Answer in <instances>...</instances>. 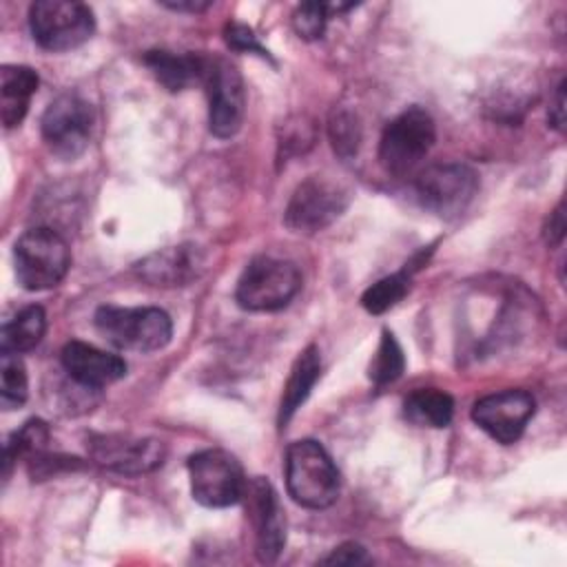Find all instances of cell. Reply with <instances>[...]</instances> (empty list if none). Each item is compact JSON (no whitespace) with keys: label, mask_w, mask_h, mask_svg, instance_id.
Segmentation results:
<instances>
[{"label":"cell","mask_w":567,"mask_h":567,"mask_svg":"<svg viewBox=\"0 0 567 567\" xmlns=\"http://www.w3.org/2000/svg\"><path fill=\"white\" fill-rule=\"evenodd\" d=\"M91 458L111 472L140 476L164 463L166 450L157 439H137L131 434H93L89 439Z\"/></svg>","instance_id":"7c38bea8"},{"label":"cell","mask_w":567,"mask_h":567,"mask_svg":"<svg viewBox=\"0 0 567 567\" xmlns=\"http://www.w3.org/2000/svg\"><path fill=\"white\" fill-rule=\"evenodd\" d=\"M328 18H330V4L303 2L292 13V29L303 40H319L326 31Z\"/></svg>","instance_id":"4316f807"},{"label":"cell","mask_w":567,"mask_h":567,"mask_svg":"<svg viewBox=\"0 0 567 567\" xmlns=\"http://www.w3.org/2000/svg\"><path fill=\"white\" fill-rule=\"evenodd\" d=\"M193 498L204 507H230L244 498L246 476L239 461L224 450H202L188 458Z\"/></svg>","instance_id":"9c48e42d"},{"label":"cell","mask_w":567,"mask_h":567,"mask_svg":"<svg viewBox=\"0 0 567 567\" xmlns=\"http://www.w3.org/2000/svg\"><path fill=\"white\" fill-rule=\"evenodd\" d=\"M33 40L47 51H71L84 44L93 31V11L73 0H38L29 9Z\"/></svg>","instance_id":"52a82bcc"},{"label":"cell","mask_w":567,"mask_h":567,"mask_svg":"<svg viewBox=\"0 0 567 567\" xmlns=\"http://www.w3.org/2000/svg\"><path fill=\"white\" fill-rule=\"evenodd\" d=\"M35 89L38 73L31 66L4 64L0 69V117L7 128L18 126L24 120Z\"/></svg>","instance_id":"ac0fdd59"},{"label":"cell","mask_w":567,"mask_h":567,"mask_svg":"<svg viewBox=\"0 0 567 567\" xmlns=\"http://www.w3.org/2000/svg\"><path fill=\"white\" fill-rule=\"evenodd\" d=\"M13 264L18 284L24 290H49L58 286L71 266V252L64 237L49 228L38 226L20 235L13 246Z\"/></svg>","instance_id":"7a4b0ae2"},{"label":"cell","mask_w":567,"mask_h":567,"mask_svg":"<svg viewBox=\"0 0 567 567\" xmlns=\"http://www.w3.org/2000/svg\"><path fill=\"white\" fill-rule=\"evenodd\" d=\"M40 128L49 151L55 157L71 162L80 157L89 146L93 128V109L80 95L64 93L47 106Z\"/></svg>","instance_id":"8fae6325"},{"label":"cell","mask_w":567,"mask_h":567,"mask_svg":"<svg viewBox=\"0 0 567 567\" xmlns=\"http://www.w3.org/2000/svg\"><path fill=\"white\" fill-rule=\"evenodd\" d=\"M545 241L547 246H558L565 237V213H563V202L549 213L547 217V224H545Z\"/></svg>","instance_id":"f546056e"},{"label":"cell","mask_w":567,"mask_h":567,"mask_svg":"<svg viewBox=\"0 0 567 567\" xmlns=\"http://www.w3.org/2000/svg\"><path fill=\"white\" fill-rule=\"evenodd\" d=\"M60 359L64 372L86 390H102L126 374L124 359L84 341H69Z\"/></svg>","instance_id":"2e32d148"},{"label":"cell","mask_w":567,"mask_h":567,"mask_svg":"<svg viewBox=\"0 0 567 567\" xmlns=\"http://www.w3.org/2000/svg\"><path fill=\"white\" fill-rule=\"evenodd\" d=\"M93 321L109 343L131 352L162 350L173 337L171 317L159 308L100 306Z\"/></svg>","instance_id":"3957f363"},{"label":"cell","mask_w":567,"mask_h":567,"mask_svg":"<svg viewBox=\"0 0 567 567\" xmlns=\"http://www.w3.org/2000/svg\"><path fill=\"white\" fill-rule=\"evenodd\" d=\"M244 496H248V514L255 527V545L257 558L261 563H275L286 545V518L272 485L255 476L248 485Z\"/></svg>","instance_id":"5bb4252c"},{"label":"cell","mask_w":567,"mask_h":567,"mask_svg":"<svg viewBox=\"0 0 567 567\" xmlns=\"http://www.w3.org/2000/svg\"><path fill=\"white\" fill-rule=\"evenodd\" d=\"M478 190V175L461 162L432 164L423 168L414 182L419 204L436 217L454 219L474 199Z\"/></svg>","instance_id":"ba28073f"},{"label":"cell","mask_w":567,"mask_h":567,"mask_svg":"<svg viewBox=\"0 0 567 567\" xmlns=\"http://www.w3.org/2000/svg\"><path fill=\"white\" fill-rule=\"evenodd\" d=\"M408 288H410V272L408 270H399V272L388 275V277L379 279L377 284H372L361 295V306L370 315H381V312L390 310L392 306H396L405 297Z\"/></svg>","instance_id":"d4e9b609"},{"label":"cell","mask_w":567,"mask_h":567,"mask_svg":"<svg viewBox=\"0 0 567 567\" xmlns=\"http://www.w3.org/2000/svg\"><path fill=\"white\" fill-rule=\"evenodd\" d=\"M549 124L563 133L565 128V80L558 82L556 91H554V100L549 104V113H547Z\"/></svg>","instance_id":"4dcf8cb0"},{"label":"cell","mask_w":567,"mask_h":567,"mask_svg":"<svg viewBox=\"0 0 567 567\" xmlns=\"http://www.w3.org/2000/svg\"><path fill=\"white\" fill-rule=\"evenodd\" d=\"M202 84L208 95V126L215 137H233L244 122L246 89L241 73L226 58L206 55Z\"/></svg>","instance_id":"30bf717a"},{"label":"cell","mask_w":567,"mask_h":567,"mask_svg":"<svg viewBox=\"0 0 567 567\" xmlns=\"http://www.w3.org/2000/svg\"><path fill=\"white\" fill-rule=\"evenodd\" d=\"M434 140L436 128L432 115L421 106H410L383 128L379 162L392 175H408L421 164Z\"/></svg>","instance_id":"5b68a950"},{"label":"cell","mask_w":567,"mask_h":567,"mask_svg":"<svg viewBox=\"0 0 567 567\" xmlns=\"http://www.w3.org/2000/svg\"><path fill=\"white\" fill-rule=\"evenodd\" d=\"M144 64L151 69V73L164 89L182 91L195 82L202 84L206 55L173 53V51L155 49V51H146Z\"/></svg>","instance_id":"e0dca14e"},{"label":"cell","mask_w":567,"mask_h":567,"mask_svg":"<svg viewBox=\"0 0 567 567\" xmlns=\"http://www.w3.org/2000/svg\"><path fill=\"white\" fill-rule=\"evenodd\" d=\"M47 441H49V427L42 419H31L20 430H16L4 445V458H2L4 478L11 474V467L18 458H31L40 454Z\"/></svg>","instance_id":"7402d4cb"},{"label":"cell","mask_w":567,"mask_h":567,"mask_svg":"<svg viewBox=\"0 0 567 567\" xmlns=\"http://www.w3.org/2000/svg\"><path fill=\"white\" fill-rule=\"evenodd\" d=\"M323 565H368L370 556L359 543H343L321 558Z\"/></svg>","instance_id":"f1b7e54d"},{"label":"cell","mask_w":567,"mask_h":567,"mask_svg":"<svg viewBox=\"0 0 567 567\" xmlns=\"http://www.w3.org/2000/svg\"><path fill=\"white\" fill-rule=\"evenodd\" d=\"M206 268L204 252L193 244L168 246L144 257L135 272L142 281L159 288H177L195 281Z\"/></svg>","instance_id":"9a60e30c"},{"label":"cell","mask_w":567,"mask_h":567,"mask_svg":"<svg viewBox=\"0 0 567 567\" xmlns=\"http://www.w3.org/2000/svg\"><path fill=\"white\" fill-rule=\"evenodd\" d=\"M164 7L173 9V11H190V13H197V11H204L210 7V2H164Z\"/></svg>","instance_id":"1f68e13d"},{"label":"cell","mask_w":567,"mask_h":567,"mask_svg":"<svg viewBox=\"0 0 567 567\" xmlns=\"http://www.w3.org/2000/svg\"><path fill=\"white\" fill-rule=\"evenodd\" d=\"M405 368V359H403V350L399 346V341L394 339V334L390 330L381 332V341L379 348L370 361L368 368V377L374 385H385L392 383L401 377Z\"/></svg>","instance_id":"cb8c5ba5"},{"label":"cell","mask_w":567,"mask_h":567,"mask_svg":"<svg viewBox=\"0 0 567 567\" xmlns=\"http://www.w3.org/2000/svg\"><path fill=\"white\" fill-rule=\"evenodd\" d=\"M534 410L536 401L527 390H503L478 399L472 408V419L494 441L509 445L520 439Z\"/></svg>","instance_id":"4fadbf2b"},{"label":"cell","mask_w":567,"mask_h":567,"mask_svg":"<svg viewBox=\"0 0 567 567\" xmlns=\"http://www.w3.org/2000/svg\"><path fill=\"white\" fill-rule=\"evenodd\" d=\"M224 38H226V44L230 49H235V51H248V53H259L261 58H270L268 51L259 44V40L252 33V29L246 27V24L228 22L226 29H224Z\"/></svg>","instance_id":"83f0119b"},{"label":"cell","mask_w":567,"mask_h":567,"mask_svg":"<svg viewBox=\"0 0 567 567\" xmlns=\"http://www.w3.org/2000/svg\"><path fill=\"white\" fill-rule=\"evenodd\" d=\"M403 412L408 421L421 427H445L454 414V401L447 392L436 388H419L414 390L405 403Z\"/></svg>","instance_id":"44dd1931"},{"label":"cell","mask_w":567,"mask_h":567,"mask_svg":"<svg viewBox=\"0 0 567 567\" xmlns=\"http://www.w3.org/2000/svg\"><path fill=\"white\" fill-rule=\"evenodd\" d=\"M301 288L299 268L279 257L259 255L244 268L235 299L244 310L272 312L286 308Z\"/></svg>","instance_id":"277c9868"},{"label":"cell","mask_w":567,"mask_h":567,"mask_svg":"<svg viewBox=\"0 0 567 567\" xmlns=\"http://www.w3.org/2000/svg\"><path fill=\"white\" fill-rule=\"evenodd\" d=\"M286 487L290 498L308 509H326L339 496V472L312 439H301L286 450Z\"/></svg>","instance_id":"6da1fadb"},{"label":"cell","mask_w":567,"mask_h":567,"mask_svg":"<svg viewBox=\"0 0 567 567\" xmlns=\"http://www.w3.org/2000/svg\"><path fill=\"white\" fill-rule=\"evenodd\" d=\"M47 330V315L40 306L22 308L11 321L2 326L0 332V352H27L35 348Z\"/></svg>","instance_id":"ffe728a7"},{"label":"cell","mask_w":567,"mask_h":567,"mask_svg":"<svg viewBox=\"0 0 567 567\" xmlns=\"http://www.w3.org/2000/svg\"><path fill=\"white\" fill-rule=\"evenodd\" d=\"M328 135L332 142V148L337 155L341 157H352L359 151L361 144V124L359 117L348 111V109H339L330 115V124H328Z\"/></svg>","instance_id":"484cf974"},{"label":"cell","mask_w":567,"mask_h":567,"mask_svg":"<svg viewBox=\"0 0 567 567\" xmlns=\"http://www.w3.org/2000/svg\"><path fill=\"white\" fill-rule=\"evenodd\" d=\"M319 374H321L319 348L317 346H308L297 357V361H295V365L290 370V377H288V381L284 385V394H281V403H279V425L281 427L288 425L292 414L308 399V394L315 388Z\"/></svg>","instance_id":"d6986e66"},{"label":"cell","mask_w":567,"mask_h":567,"mask_svg":"<svg viewBox=\"0 0 567 567\" xmlns=\"http://www.w3.org/2000/svg\"><path fill=\"white\" fill-rule=\"evenodd\" d=\"M348 204V186L328 175H310L295 188L284 221L292 233L315 235L337 221Z\"/></svg>","instance_id":"8992f818"},{"label":"cell","mask_w":567,"mask_h":567,"mask_svg":"<svg viewBox=\"0 0 567 567\" xmlns=\"http://www.w3.org/2000/svg\"><path fill=\"white\" fill-rule=\"evenodd\" d=\"M29 381L24 363L13 352H0V405L16 410L27 401Z\"/></svg>","instance_id":"603a6c76"}]
</instances>
